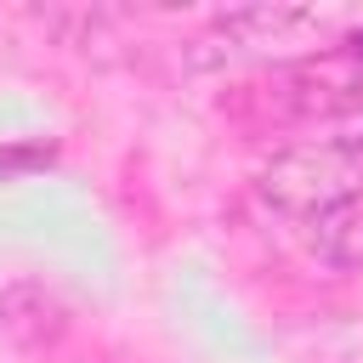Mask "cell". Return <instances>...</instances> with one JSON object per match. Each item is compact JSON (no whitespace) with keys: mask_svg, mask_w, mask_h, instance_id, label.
<instances>
[{"mask_svg":"<svg viewBox=\"0 0 363 363\" xmlns=\"http://www.w3.org/2000/svg\"><path fill=\"white\" fill-rule=\"evenodd\" d=\"M0 335L17 346V352H51L62 335H68V306L57 289L23 278V284H6L0 289Z\"/></svg>","mask_w":363,"mask_h":363,"instance_id":"obj_3","label":"cell"},{"mask_svg":"<svg viewBox=\"0 0 363 363\" xmlns=\"http://www.w3.org/2000/svg\"><path fill=\"white\" fill-rule=\"evenodd\" d=\"M312 250L340 267V272H357L363 267V199H346L335 210H323L312 221Z\"/></svg>","mask_w":363,"mask_h":363,"instance_id":"obj_5","label":"cell"},{"mask_svg":"<svg viewBox=\"0 0 363 363\" xmlns=\"http://www.w3.org/2000/svg\"><path fill=\"white\" fill-rule=\"evenodd\" d=\"M216 28H221V40L244 45V51H284V45L323 40L318 11H295V6H244V11H227Z\"/></svg>","mask_w":363,"mask_h":363,"instance_id":"obj_4","label":"cell"},{"mask_svg":"<svg viewBox=\"0 0 363 363\" xmlns=\"http://www.w3.org/2000/svg\"><path fill=\"white\" fill-rule=\"evenodd\" d=\"M255 187L272 210L318 221L323 210H335L346 199H363V147H346V142H329V136L323 142H295V147L267 159Z\"/></svg>","mask_w":363,"mask_h":363,"instance_id":"obj_2","label":"cell"},{"mask_svg":"<svg viewBox=\"0 0 363 363\" xmlns=\"http://www.w3.org/2000/svg\"><path fill=\"white\" fill-rule=\"evenodd\" d=\"M221 113L244 130H335L363 113V62L335 51L278 62L221 96Z\"/></svg>","mask_w":363,"mask_h":363,"instance_id":"obj_1","label":"cell"},{"mask_svg":"<svg viewBox=\"0 0 363 363\" xmlns=\"http://www.w3.org/2000/svg\"><path fill=\"white\" fill-rule=\"evenodd\" d=\"M346 363H363V352H352V357H346Z\"/></svg>","mask_w":363,"mask_h":363,"instance_id":"obj_8","label":"cell"},{"mask_svg":"<svg viewBox=\"0 0 363 363\" xmlns=\"http://www.w3.org/2000/svg\"><path fill=\"white\" fill-rule=\"evenodd\" d=\"M340 51H346V57H357V62H363V28H352V34H346V40H340Z\"/></svg>","mask_w":363,"mask_h":363,"instance_id":"obj_7","label":"cell"},{"mask_svg":"<svg viewBox=\"0 0 363 363\" xmlns=\"http://www.w3.org/2000/svg\"><path fill=\"white\" fill-rule=\"evenodd\" d=\"M329 142H346V147H363V113H352L346 125H335V130H329Z\"/></svg>","mask_w":363,"mask_h":363,"instance_id":"obj_6","label":"cell"}]
</instances>
